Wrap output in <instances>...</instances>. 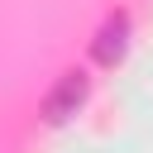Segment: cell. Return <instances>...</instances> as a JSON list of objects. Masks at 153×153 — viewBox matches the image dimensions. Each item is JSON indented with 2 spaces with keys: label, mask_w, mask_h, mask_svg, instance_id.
<instances>
[{
  "label": "cell",
  "mask_w": 153,
  "mask_h": 153,
  "mask_svg": "<svg viewBox=\"0 0 153 153\" xmlns=\"http://www.w3.org/2000/svg\"><path fill=\"white\" fill-rule=\"evenodd\" d=\"M86 91H91L86 72H62V81H57V86L43 96V120H48V124H67V120L81 110Z\"/></svg>",
  "instance_id": "obj_1"
},
{
  "label": "cell",
  "mask_w": 153,
  "mask_h": 153,
  "mask_svg": "<svg viewBox=\"0 0 153 153\" xmlns=\"http://www.w3.org/2000/svg\"><path fill=\"white\" fill-rule=\"evenodd\" d=\"M124 38H129V19H124V14L105 19L100 33H96V62H100V67H115V62L124 57Z\"/></svg>",
  "instance_id": "obj_2"
}]
</instances>
